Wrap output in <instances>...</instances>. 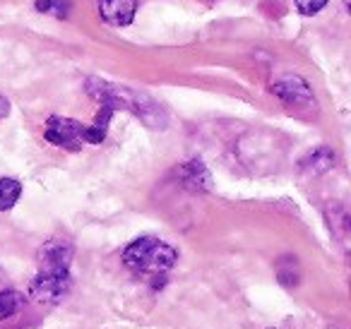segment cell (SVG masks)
<instances>
[{
  "label": "cell",
  "instance_id": "6",
  "mask_svg": "<svg viewBox=\"0 0 351 329\" xmlns=\"http://www.w3.org/2000/svg\"><path fill=\"white\" fill-rule=\"evenodd\" d=\"M272 94L282 99L284 103H293V106H306V103L313 101L311 84L298 75H287V77L277 80L272 84Z\"/></svg>",
  "mask_w": 351,
  "mask_h": 329
},
{
  "label": "cell",
  "instance_id": "7",
  "mask_svg": "<svg viewBox=\"0 0 351 329\" xmlns=\"http://www.w3.org/2000/svg\"><path fill=\"white\" fill-rule=\"evenodd\" d=\"M99 15L113 27H125L135 20L137 0H97Z\"/></svg>",
  "mask_w": 351,
  "mask_h": 329
},
{
  "label": "cell",
  "instance_id": "4",
  "mask_svg": "<svg viewBox=\"0 0 351 329\" xmlns=\"http://www.w3.org/2000/svg\"><path fill=\"white\" fill-rule=\"evenodd\" d=\"M84 127L80 121H73V118H60L53 116L46 123L44 137L56 147H65V149H80L84 145Z\"/></svg>",
  "mask_w": 351,
  "mask_h": 329
},
{
  "label": "cell",
  "instance_id": "3",
  "mask_svg": "<svg viewBox=\"0 0 351 329\" xmlns=\"http://www.w3.org/2000/svg\"><path fill=\"white\" fill-rule=\"evenodd\" d=\"M73 243L63 236H56L46 241L36 252V267L39 274L51 276H70V265H73Z\"/></svg>",
  "mask_w": 351,
  "mask_h": 329
},
{
  "label": "cell",
  "instance_id": "11",
  "mask_svg": "<svg viewBox=\"0 0 351 329\" xmlns=\"http://www.w3.org/2000/svg\"><path fill=\"white\" fill-rule=\"evenodd\" d=\"M20 305H22L20 291H12V289L0 291V322L8 319V317H12V315L20 310Z\"/></svg>",
  "mask_w": 351,
  "mask_h": 329
},
{
  "label": "cell",
  "instance_id": "5",
  "mask_svg": "<svg viewBox=\"0 0 351 329\" xmlns=\"http://www.w3.org/2000/svg\"><path fill=\"white\" fill-rule=\"evenodd\" d=\"M70 286H73V276H51L36 271L29 284V295L41 305H56L68 295Z\"/></svg>",
  "mask_w": 351,
  "mask_h": 329
},
{
  "label": "cell",
  "instance_id": "13",
  "mask_svg": "<svg viewBox=\"0 0 351 329\" xmlns=\"http://www.w3.org/2000/svg\"><path fill=\"white\" fill-rule=\"evenodd\" d=\"M36 10L53 12V15H58V17H65V5H60V0H36Z\"/></svg>",
  "mask_w": 351,
  "mask_h": 329
},
{
  "label": "cell",
  "instance_id": "1",
  "mask_svg": "<svg viewBox=\"0 0 351 329\" xmlns=\"http://www.w3.org/2000/svg\"><path fill=\"white\" fill-rule=\"evenodd\" d=\"M87 94L92 99H97L101 106L108 108H125V111L135 113L147 127L152 130H164L169 118H166L164 108L145 92H137V89L123 87V84H113L106 82V80L99 77H89L87 80Z\"/></svg>",
  "mask_w": 351,
  "mask_h": 329
},
{
  "label": "cell",
  "instance_id": "10",
  "mask_svg": "<svg viewBox=\"0 0 351 329\" xmlns=\"http://www.w3.org/2000/svg\"><path fill=\"white\" fill-rule=\"evenodd\" d=\"M22 195V183L15 178H0V212L15 207V202Z\"/></svg>",
  "mask_w": 351,
  "mask_h": 329
},
{
  "label": "cell",
  "instance_id": "2",
  "mask_svg": "<svg viewBox=\"0 0 351 329\" xmlns=\"http://www.w3.org/2000/svg\"><path fill=\"white\" fill-rule=\"evenodd\" d=\"M176 260H178L176 247L152 236L137 238L123 250V265L140 274H161V271L171 269Z\"/></svg>",
  "mask_w": 351,
  "mask_h": 329
},
{
  "label": "cell",
  "instance_id": "9",
  "mask_svg": "<svg viewBox=\"0 0 351 329\" xmlns=\"http://www.w3.org/2000/svg\"><path fill=\"white\" fill-rule=\"evenodd\" d=\"M181 175L191 188H210V171L202 166V161H191L181 169Z\"/></svg>",
  "mask_w": 351,
  "mask_h": 329
},
{
  "label": "cell",
  "instance_id": "14",
  "mask_svg": "<svg viewBox=\"0 0 351 329\" xmlns=\"http://www.w3.org/2000/svg\"><path fill=\"white\" fill-rule=\"evenodd\" d=\"M8 113H10V101L0 94V121H3V118H8Z\"/></svg>",
  "mask_w": 351,
  "mask_h": 329
},
{
  "label": "cell",
  "instance_id": "12",
  "mask_svg": "<svg viewBox=\"0 0 351 329\" xmlns=\"http://www.w3.org/2000/svg\"><path fill=\"white\" fill-rule=\"evenodd\" d=\"M327 3H330V0H296V8L303 12V15H315V12H320Z\"/></svg>",
  "mask_w": 351,
  "mask_h": 329
},
{
  "label": "cell",
  "instance_id": "8",
  "mask_svg": "<svg viewBox=\"0 0 351 329\" xmlns=\"http://www.w3.org/2000/svg\"><path fill=\"white\" fill-rule=\"evenodd\" d=\"M332 166H335V151L327 149V147H317L315 151H311V154L301 161V171L308 175H320V173H325V171H330Z\"/></svg>",
  "mask_w": 351,
  "mask_h": 329
}]
</instances>
